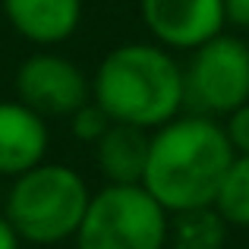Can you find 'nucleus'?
<instances>
[{
    "instance_id": "f257e3e1",
    "label": "nucleus",
    "mask_w": 249,
    "mask_h": 249,
    "mask_svg": "<svg viewBox=\"0 0 249 249\" xmlns=\"http://www.w3.org/2000/svg\"><path fill=\"white\" fill-rule=\"evenodd\" d=\"M233 152L218 117L180 114L152 133L142 186L170 214L214 205Z\"/></svg>"
},
{
    "instance_id": "f03ea898",
    "label": "nucleus",
    "mask_w": 249,
    "mask_h": 249,
    "mask_svg": "<svg viewBox=\"0 0 249 249\" xmlns=\"http://www.w3.org/2000/svg\"><path fill=\"white\" fill-rule=\"evenodd\" d=\"M91 101L114 123L155 133L186 107V79L174 51L129 41L107 51L91 76Z\"/></svg>"
},
{
    "instance_id": "7ed1b4c3",
    "label": "nucleus",
    "mask_w": 249,
    "mask_h": 249,
    "mask_svg": "<svg viewBox=\"0 0 249 249\" xmlns=\"http://www.w3.org/2000/svg\"><path fill=\"white\" fill-rule=\"evenodd\" d=\"M91 189L79 170L70 164H44L10 180L3 214L22 243L29 246H57L76 240L79 224L89 212Z\"/></svg>"
},
{
    "instance_id": "20e7f679",
    "label": "nucleus",
    "mask_w": 249,
    "mask_h": 249,
    "mask_svg": "<svg viewBox=\"0 0 249 249\" xmlns=\"http://www.w3.org/2000/svg\"><path fill=\"white\" fill-rule=\"evenodd\" d=\"M170 212L142 183H104L91 193L76 249H167Z\"/></svg>"
},
{
    "instance_id": "39448f33",
    "label": "nucleus",
    "mask_w": 249,
    "mask_h": 249,
    "mask_svg": "<svg viewBox=\"0 0 249 249\" xmlns=\"http://www.w3.org/2000/svg\"><path fill=\"white\" fill-rule=\"evenodd\" d=\"M183 79L193 114L227 117L249 101V41L221 32L189 54Z\"/></svg>"
},
{
    "instance_id": "423d86ee",
    "label": "nucleus",
    "mask_w": 249,
    "mask_h": 249,
    "mask_svg": "<svg viewBox=\"0 0 249 249\" xmlns=\"http://www.w3.org/2000/svg\"><path fill=\"white\" fill-rule=\"evenodd\" d=\"M16 98L41 117H73L91 101V79L70 57L54 51H38L25 57L16 70Z\"/></svg>"
},
{
    "instance_id": "0eeeda50",
    "label": "nucleus",
    "mask_w": 249,
    "mask_h": 249,
    "mask_svg": "<svg viewBox=\"0 0 249 249\" xmlns=\"http://www.w3.org/2000/svg\"><path fill=\"white\" fill-rule=\"evenodd\" d=\"M139 13L155 44L167 51L193 54L227 29L224 0H139Z\"/></svg>"
},
{
    "instance_id": "6e6552de",
    "label": "nucleus",
    "mask_w": 249,
    "mask_h": 249,
    "mask_svg": "<svg viewBox=\"0 0 249 249\" xmlns=\"http://www.w3.org/2000/svg\"><path fill=\"white\" fill-rule=\"evenodd\" d=\"M51 129L48 117L32 110L19 98L0 101V177L16 180L19 174L48 161Z\"/></svg>"
},
{
    "instance_id": "1a4fd4ad",
    "label": "nucleus",
    "mask_w": 249,
    "mask_h": 249,
    "mask_svg": "<svg viewBox=\"0 0 249 249\" xmlns=\"http://www.w3.org/2000/svg\"><path fill=\"white\" fill-rule=\"evenodd\" d=\"M3 13L19 38L38 48H57L79 29L82 0H3Z\"/></svg>"
},
{
    "instance_id": "9d476101",
    "label": "nucleus",
    "mask_w": 249,
    "mask_h": 249,
    "mask_svg": "<svg viewBox=\"0 0 249 249\" xmlns=\"http://www.w3.org/2000/svg\"><path fill=\"white\" fill-rule=\"evenodd\" d=\"M152 133L129 123H110L107 133L95 142V164L107 183H142L148 164Z\"/></svg>"
},
{
    "instance_id": "9b49d317",
    "label": "nucleus",
    "mask_w": 249,
    "mask_h": 249,
    "mask_svg": "<svg viewBox=\"0 0 249 249\" xmlns=\"http://www.w3.org/2000/svg\"><path fill=\"white\" fill-rule=\"evenodd\" d=\"M227 224L214 205L189 208V212L170 214L167 249H224L227 243Z\"/></svg>"
},
{
    "instance_id": "f8f14e48",
    "label": "nucleus",
    "mask_w": 249,
    "mask_h": 249,
    "mask_svg": "<svg viewBox=\"0 0 249 249\" xmlns=\"http://www.w3.org/2000/svg\"><path fill=\"white\" fill-rule=\"evenodd\" d=\"M214 208L231 227H249V155H237L218 189Z\"/></svg>"
},
{
    "instance_id": "ddd939ff",
    "label": "nucleus",
    "mask_w": 249,
    "mask_h": 249,
    "mask_svg": "<svg viewBox=\"0 0 249 249\" xmlns=\"http://www.w3.org/2000/svg\"><path fill=\"white\" fill-rule=\"evenodd\" d=\"M110 123H114V120H110V117L104 114L95 101H85L82 107L70 117V129H73V136L79 142H89V145H95V142L107 133Z\"/></svg>"
},
{
    "instance_id": "4468645a",
    "label": "nucleus",
    "mask_w": 249,
    "mask_h": 249,
    "mask_svg": "<svg viewBox=\"0 0 249 249\" xmlns=\"http://www.w3.org/2000/svg\"><path fill=\"white\" fill-rule=\"evenodd\" d=\"M224 133L237 155H249V101L224 117Z\"/></svg>"
},
{
    "instance_id": "2eb2a0df",
    "label": "nucleus",
    "mask_w": 249,
    "mask_h": 249,
    "mask_svg": "<svg viewBox=\"0 0 249 249\" xmlns=\"http://www.w3.org/2000/svg\"><path fill=\"white\" fill-rule=\"evenodd\" d=\"M224 13H227V25L249 32V0H224Z\"/></svg>"
},
{
    "instance_id": "dca6fc26",
    "label": "nucleus",
    "mask_w": 249,
    "mask_h": 249,
    "mask_svg": "<svg viewBox=\"0 0 249 249\" xmlns=\"http://www.w3.org/2000/svg\"><path fill=\"white\" fill-rule=\"evenodd\" d=\"M0 249H22V237L16 233V227L10 224L3 212H0Z\"/></svg>"
}]
</instances>
